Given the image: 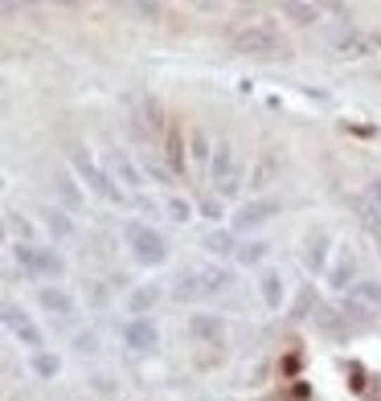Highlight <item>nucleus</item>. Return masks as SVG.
I'll return each mask as SVG.
<instances>
[{"label":"nucleus","mask_w":381,"mask_h":401,"mask_svg":"<svg viewBox=\"0 0 381 401\" xmlns=\"http://www.w3.org/2000/svg\"><path fill=\"white\" fill-rule=\"evenodd\" d=\"M37 250H41V246H33V242H17V246H13V258L21 262V270H25V275H33V262H37Z\"/></svg>","instance_id":"obj_24"},{"label":"nucleus","mask_w":381,"mask_h":401,"mask_svg":"<svg viewBox=\"0 0 381 401\" xmlns=\"http://www.w3.org/2000/svg\"><path fill=\"white\" fill-rule=\"evenodd\" d=\"M189 143H193V160H214V147L205 140V131H193Z\"/></svg>","instance_id":"obj_30"},{"label":"nucleus","mask_w":381,"mask_h":401,"mask_svg":"<svg viewBox=\"0 0 381 401\" xmlns=\"http://www.w3.org/2000/svg\"><path fill=\"white\" fill-rule=\"evenodd\" d=\"M201 213H205L209 221H217V217H221V197H209V201H201Z\"/></svg>","instance_id":"obj_34"},{"label":"nucleus","mask_w":381,"mask_h":401,"mask_svg":"<svg viewBox=\"0 0 381 401\" xmlns=\"http://www.w3.org/2000/svg\"><path fill=\"white\" fill-rule=\"evenodd\" d=\"M189 336H193V340H205V344H214V348H221L226 324H221L217 315H193V320H189Z\"/></svg>","instance_id":"obj_12"},{"label":"nucleus","mask_w":381,"mask_h":401,"mask_svg":"<svg viewBox=\"0 0 381 401\" xmlns=\"http://www.w3.org/2000/svg\"><path fill=\"white\" fill-rule=\"evenodd\" d=\"M4 324H8V331L21 340L25 348H37V353H46V336H41V328L25 315V307L17 303H4Z\"/></svg>","instance_id":"obj_5"},{"label":"nucleus","mask_w":381,"mask_h":401,"mask_svg":"<svg viewBox=\"0 0 381 401\" xmlns=\"http://www.w3.org/2000/svg\"><path fill=\"white\" fill-rule=\"evenodd\" d=\"M37 303H41V311H49V315H74V299L62 291V287H41L37 291Z\"/></svg>","instance_id":"obj_13"},{"label":"nucleus","mask_w":381,"mask_h":401,"mask_svg":"<svg viewBox=\"0 0 381 401\" xmlns=\"http://www.w3.org/2000/svg\"><path fill=\"white\" fill-rule=\"evenodd\" d=\"M353 279H357V254H353L349 246H340V258H336V266L328 270V287H332V291H349Z\"/></svg>","instance_id":"obj_11"},{"label":"nucleus","mask_w":381,"mask_h":401,"mask_svg":"<svg viewBox=\"0 0 381 401\" xmlns=\"http://www.w3.org/2000/svg\"><path fill=\"white\" fill-rule=\"evenodd\" d=\"M143 172H148V176L156 180V185H172V172H168V168L160 164V160H152V156H143Z\"/></svg>","instance_id":"obj_29"},{"label":"nucleus","mask_w":381,"mask_h":401,"mask_svg":"<svg viewBox=\"0 0 381 401\" xmlns=\"http://www.w3.org/2000/svg\"><path fill=\"white\" fill-rule=\"evenodd\" d=\"M33 275H41V279H62V275H66V258H62L58 250H37Z\"/></svg>","instance_id":"obj_16"},{"label":"nucleus","mask_w":381,"mask_h":401,"mask_svg":"<svg viewBox=\"0 0 381 401\" xmlns=\"http://www.w3.org/2000/svg\"><path fill=\"white\" fill-rule=\"evenodd\" d=\"M328 246H332V234L328 230H311L308 242H304V266L311 275H320L328 266Z\"/></svg>","instance_id":"obj_10"},{"label":"nucleus","mask_w":381,"mask_h":401,"mask_svg":"<svg viewBox=\"0 0 381 401\" xmlns=\"http://www.w3.org/2000/svg\"><path fill=\"white\" fill-rule=\"evenodd\" d=\"M311 303H316V291H311V287H304V291L295 295V303H291V315H295V320H308V315H316V311H311Z\"/></svg>","instance_id":"obj_26"},{"label":"nucleus","mask_w":381,"mask_h":401,"mask_svg":"<svg viewBox=\"0 0 381 401\" xmlns=\"http://www.w3.org/2000/svg\"><path fill=\"white\" fill-rule=\"evenodd\" d=\"M123 344L131 348V353H152L156 344H160V331H156V324L143 315V320H127L123 324Z\"/></svg>","instance_id":"obj_8"},{"label":"nucleus","mask_w":381,"mask_h":401,"mask_svg":"<svg viewBox=\"0 0 381 401\" xmlns=\"http://www.w3.org/2000/svg\"><path fill=\"white\" fill-rule=\"evenodd\" d=\"M172 295L185 303V299H201V275L197 270H189V275H181L176 279V287H172Z\"/></svg>","instance_id":"obj_20"},{"label":"nucleus","mask_w":381,"mask_h":401,"mask_svg":"<svg viewBox=\"0 0 381 401\" xmlns=\"http://www.w3.org/2000/svg\"><path fill=\"white\" fill-rule=\"evenodd\" d=\"M332 49H336V58H369V53L381 49V37L377 33H357V29H349L344 37L332 41Z\"/></svg>","instance_id":"obj_9"},{"label":"nucleus","mask_w":381,"mask_h":401,"mask_svg":"<svg viewBox=\"0 0 381 401\" xmlns=\"http://www.w3.org/2000/svg\"><path fill=\"white\" fill-rule=\"evenodd\" d=\"M259 291H262V303L271 307V311L283 307V275H279V270H262Z\"/></svg>","instance_id":"obj_15"},{"label":"nucleus","mask_w":381,"mask_h":401,"mask_svg":"<svg viewBox=\"0 0 381 401\" xmlns=\"http://www.w3.org/2000/svg\"><path fill=\"white\" fill-rule=\"evenodd\" d=\"M164 209L172 221H193V201H185V197H168Z\"/></svg>","instance_id":"obj_28"},{"label":"nucleus","mask_w":381,"mask_h":401,"mask_svg":"<svg viewBox=\"0 0 381 401\" xmlns=\"http://www.w3.org/2000/svg\"><path fill=\"white\" fill-rule=\"evenodd\" d=\"M46 225H49V234H53V237H66V234L74 230L70 217H66L62 209H49V213H46Z\"/></svg>","instance_id":"obj_27"},{"label":"nucleus","mask_w":381,"mask_h":401,"mask_svg":"<svg viewBox=\"0 0 381 401\" xmlns=\"http://www.w3.org/2000/svg\"><path fill=\"white\" fill-rule=\"evenodd\" d=\"M127 246H131V258L140 266H164L168 258V242L152 225H140V221L127 225Z\"/></svg>","instance_id":"obj_3"},{"label":"nucleus","mask_w":381,"mask_h":401,"mask_svg":"<svg viewBox=\"0 0 381 401\" xmlns=\"http://www.w3.org/2000/svg\"><path fill=\"white\" fill-rule=\"evenodd\" d=\"M226 37H230L234 53H242V58H259V62L291 58V46H287L283 29L271 21V17H262V13H242L238 21H230Z\"/></svg>","instance_id":"obj_1"},{"label":"nucleus","mask_w":381,"mask_h":401,"mask_svg":"<svg viewBox=\"0 0 381 401\" xmlns=\"http://www.w3.org/2000/svg\"><path fill=\"white\" fill-rule=\"evenodd\" d=\"M74 348H78V353H82V356H86V353H95V348H98L95 331H82V336H78V340H74Z\"/></svg>","instance_id":"obj_33"},{"label":"nucleus","mask_w":381,"mask_h":401,"mask_svg":"<svg viewBox=\"0 0 381 401\" xmlns=\"http://www.w3.org/2000/svg\"><path fill=\"white\" fill-rule=\"evenodd\" d=\"M353 299L365 303L369 311H381V283H357L353 287Z\"/></svg>","instance_id":"obj_22"},{"label":"nucleus","mask_w":381,"mask_h":401,"mask_svg":"<svg viewBox=\"0 0 381 401\" xmlns=\"http://www.w3.org/2000/svg\"><path fill=\"white\" fill-rule=\"evenodd\" d=\"M201 246H205L209 254H217V258H221V254H238V246H234V234H230V230H214V234H205Z\"/></svg>","instance_id":"obj_18"},{"label":"nucleus","mask_w":381,"mask_h":401,"mask_svg":"<svg viewBox=\"0 0 381 401\" xmlns=\"http://www.w3.org/2000/svg\"><path fill=\"white\" fill-rule=\"evenodd\" d=\"M369 205H373V213L381 217V176L377 180H369Z\"/></svg>","instance_id":"obj_35"},{"label":"nucleus","mask_w":381,"mask_h":401,"mask_svg":"<svg viewBox=\"0 0 381 401\" xmlns=\"http://www.w3.org/2000/svg\"><path fill=\"white\" fill-rule=\"evenodd\" d=\"M373 234H377V237H381V221H377V225H373Z\"/></svg>","instance_id":"obj_37"},{"label":"nucleus","mask_w":381,"mask_h":401,"mask_svg":"<svg viewBox=\"0 0 381 401\" xmlns=\"http://www.w3.org/2000/svg\"><path fill=\"white\" fill-rule=\"evenodd\" d=\"M209 172H214L217 197H238V189H242V160H238V152H234V143H217L214 160H209Z\"/></svg>","instance_id":"obj_2"},{"label":"nucleus","mask_w":381,"mask_h":401,"mask_svg":"<svg viewBox=\"0 0 381 401\" xmlns=\"http://www.w3.org/2000/svg\"><path fill=\"white\" fill-rule=\"evenodd\" d=\"M336 315H340V311H336V307H324V303H316V315H311V320H316V324H320V328L328 331V336H340V331H344V324H340V320H336Z\"/></svg>","instance_id":"obj_21"},{"label":"nucleus","mask_w":381,"mask_h":401,"mask_svg":"<svg viewBox=\"0 0 381 401\" xmlns=\"http://www.w3.org/2000/svg\"><path fill=\"white\" fill-rule=\"evenodd\" d=\"M70 164H74V172H78V176H82V180L103 197V201H120V189L111 185V176H107V172H98V164L86 156V147H70Z\"/></svg>","instance_id":"obj_4"},{"label":"nucleus","mask_w":381,"mask_h":401,"mask_svg":"<svg viewBox=\"0 0 381 401\" xmlns=\"http://www.w3.org/2000/svg\"><path fill=\"white\" fill-rule=\"evenodd\" d=\"M8 225H13V234H17V242H29V237H33V225L25 221L21 213H8Z\"/></svg>","instance_id":"obj_32"},{"label":"nucleus","mask_w":381,"mask_h":401,"mask_svg":"<svg viewBox=\"0 0 381 401\" xmlns=\"http://www.w3.org/2000/svg\"><path fill=\"white\" fill-rule=\"evenodd\" d=\"M262 254H266V242H242L234 258H238L242 266H254V262H262Z\"/></svg>","instance_id":"obj_25"},{"label":"nucleus","mask_w":381,"mask_h":401,"mask_svg":"<svg viewBox=\"0 0 381 401\" xmlns=\"http://www.w3.org/2000/svg\"><path fill=\"white\" fill-rule=\"evenodd\" d=\"M160 303V287L156 283H143L131 291V299H127V311L136 315V320H143V311H152V307Z\"/></svg>","instance_id":"obj_14"},{"label":"nucleus","mask_w":381,"mask_h":401,"mask_svg":"<svg viewBox=\"0 0 381 401\" xmlns=\"http://www.w3.org/2000/svg\"><path fill=\"white\" fill-rule=\"evenodd\" d=\"M115 168H120L123 185H131V189H140V185H143V176H140V172H136V168H131V164H127L123 156H115Z\"/></svg>","instance_id":"obj_31"},{"label":"nucleus","mask_w":381,"mask_h":401,"mask_svg":"<svg viewBox=\"0 0 381 401\" xmlns=\"http://www.w3.org/2000/svg\"><path fill=\"white\" fill-rule=\"evenodd\" d=\"M136 13H140V17H152V21H156V17H160V4H136Z\"/></svg>","instance_id":"obj_36"},{"label":"nucleus","mask_w":381,"mask_h":401,"mask_svg":"<svg viewBox=\"0 0 381 401\" xmlns=\"http://www.w3.org/2000/svg\"><path fill=\"white\" fill-rule=\"evenodd\" d=\"M33 373H37V377H58V373H62V360H58V356L53 353H33Z\"/></svg>","instance_id":"obj_23"},{"label":"nucleus","mask_w":381,"mask_h":401,"mask_svg":"<svg viewBox=\"0 0 381 401\" xmlns=\"http://www.w3.org/2000/svg\"><path fill=\"white\" fill-rule=\"evenodd\" d=\"M320 4H304V0H283V17L287 21H295V25H316L320 21Z\"/></svg>","instance_id":"obj_17"},{"label":"nucleus","mask_w":381,"mask_h":401,"mask_svg":"<svg viewBox=\"0 0 381 401\" xmlns=\"http://www.w3.org/2000/svg\"><path fill=\"white\" fill-rule=\"evenodd\" d=\"M283 209L275 197H259V201H246L238 213H234V230L238 234H246V230H254V225H262V221H271L275 213Z\"/></svg>","instance_id":"obj_7"},{"label":"nucleus","mask_w":381,"mask_h":401,"mask_svg":"<svg viewBox=\"0 0 381 401\" xmlns=\"http://www.w3.org/2000/svg\"><path fill=\"white\" fill-rule=\"evenodd\" d=\"M279 176H283V156H279V147H266V152H259V160L250 168V192L271 189Z\"/></svg>","instance_id":"obj_6"},{"label":"nucleus","mask_w":381,"mask_h":401,"mask_svg":"<svg viewBox=\"0 0 381 401\" xmlns=\"http://www.w3.org/2000/svg\"><path fill=\"white\" fill-rule=\"evenodd\" d=\"M197 275H201V295H217V291H226V287H230V270H221V266L197 270Z\"/></svg>","instance_id":"obj_19"}]
</instances>
